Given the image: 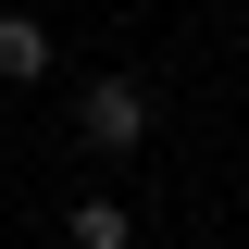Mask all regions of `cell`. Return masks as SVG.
<instances>
[{
  "instance_id": "3957f363",
  "label": "cell",
  "mask_w": 249,
  "mask_h": 249,
  "mask_svg": "<svg viewBox=\"0 0 249 249\" xmlns=\"http://www.w3.org/2000/svg\"><path fill=\"white\" fill-rule=\"evenodd\" d=\"M62 237H75V249H137V212H124V199H75Z\"/></svg>"
},
{
  "instance_id": "7a4b0ae2",
  "label": "cell",
  "mask_w": 249,
  "mask_h": 249,
  "mask_svg": "<svg viewBox=\"0 0 249 249\" xmlns=\"http://www.w3.org/2000/svg\"><path fill=\"white\" fill-rule=\"evenodd\" d=\"M50 75V25L37 13H0V88H37Z\"/></svg>"
},
{
  "instance_id": "6da1fadb",
  "label": "cell",
  "mask_w": 249,
  "mask_h": 249,
  "mask_svg": "<svg viewBox=\"0 0 249 249\" xmlns=\"http://www.w3.org/2000/svg\"><path fill=\"white\" fill-rule=\"evenodd\" d=\"M75 150L88 162L150 150V88H137V75H88V88H75Z\"/></svg>"
}]
</instances>
